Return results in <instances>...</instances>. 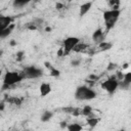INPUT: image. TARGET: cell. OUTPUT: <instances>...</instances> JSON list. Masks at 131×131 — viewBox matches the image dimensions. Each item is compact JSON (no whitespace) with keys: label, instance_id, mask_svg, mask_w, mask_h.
Returning <instances> with one entry per match:
<instances>
[{"label":"cell","instance_id":"6da1fadb","mask_svg":"<svg viewBox=\"0 0 131 131\" xmlns=\"http://www.w3.org/2000/svg\"><path fill=\"white\" fill-rule=\"evenodd\" d=\"M121 14V9L120 10H113V9H108L103 11L102 17H103V21H104V26H105V32L107 33L110 30H112L116 24L119 20Z\"/></svg>","mask_w":131,"mask_h":131},{"label":"cell","instance_id":"7a4b0ae2","mask_svg":"<svg viewBox=\"0 0 131 131\" xmlns=\"http://www.w3.org/2000/svg\"><path fill=\"white\" fill-rule=\"evenodd\" d=\"M96 97V92L88 86H79L75 91V98L77 100H92Z\"/></svg>","mask_w":131,"mask_h":131},{"label":"cell","instance_id":"3957f363","mask_svg":"<svg viewBox=\"0 0 131 131\" xmlns=\"http://www.w3.org/2000/svg\"><path fill=\"white\" fill-rule=\"evenodd\" d=\"M25 78L21 75V73H18V72H15V71H8L4 75L3 83L4 84H7L9 86H14L15 84L21 82Z\"/></svg>","mask_w":131,"mask_h":131},{"label":"cell","instance_id":"277c9868","mask_svg":"<svg viewBox=\"0 0 131 131\" xmlns=\"http://www.w3.org/2000/svg\"><path fill=\"white\" fill-rule=\"evenodd\" d=\"M120 86V82L116 79V76H115V74L113 75V76H111L108 79H106L105 81H103L101 84H100V87L103 89V90H105L108 94H114L116 91H117V89H118V87Z\"/></svg>","mask_w":131,"mask_h":131},{"label":"cell","instance_id":"5b68a950","mask_svg":"<svg viewBox=\"0 0 131 131\" xmlns=\"http://www.w3.org/2000/svg\"><path fill=\"white\" fill-rule=\"evenodd\" d=\"M21 75L25 79H37L43 75V71L36 66H28L24 68Z\"/></svg>","mask_w":131,"mask_h":131},{"label":"cell","instance_id":"8992f818","mask_svg":"<svg viewBox=\"0 0 131 131\" xmlns=\"http://www.w3.org/2000/svg\"><path fill=\"white\" fill-rule=\"evenodd\" d=\"M80 42L81 41L78 37H68V38H66L62 42V47H63V50H64V56L69 55L73 51L74 47Z\"/></svg>","mask_w":131,"mask_h":131},{"label":"cell","instance_id":"52a82bcc","mask_svg":"<svg viewBox=\"0 0 131 131\" xmlns=\"http://www.w3.org/2000/svg\"><path fill=\"white\" fill-rule=\"evenodd\" d=\"M105 34H106V32H103L100 28H99V29H96V30L93 32V34H92V40L98 45V44H100L101 42L104 41Z\"/></svg>","mask_w":131,"mask_h":131},{"label":"cell","instance_id":"ba28073f","mask_svg":"<svg viewBox=\"0 0 131 131\" xmlns=\"http://www.w3.org/2000/svg\"><path fill=\"white\" fill-rule=\"evenodd\" d=\"M12 20H13V18L11 16L0 15V31L7 29L12 24Z\"/></svg>","mask_w":131,"mask_h":131},{"label":"cell","instance_id":"9c48e42d","mask_svg":"<svg viewBox=\"0 0 131 131\" xmlns=\"http://www.w3.org/2000/svg\"><path fill=\"white\" fill-rule=\"evenodd\" d=\"M92 5H93V2H86V3H83V4L80 6V9H79V15H80V17H83L85 14H87V13L90 11Z\"/></svg>","mask_w":131,"mask_h":131},{"label":"cell","instance_id":"30bf717a","mask_svg":"<svg viewBox=\"0 0 131 131\" xmlns=\"http://www.w3.org/2000/svg\"><path fill=\"white\" fill-rule=\"evenodd\" d=\"M39 90H40V95L45 97L51 92L52 88H51V85L49 83H45L44 82V83H41V85L39 87Z\"/></svg>","mask_w":131,"mask_h":131},{"label":"cell","instance_id":"8fae6325","mask_svg":"<svg viewBox=\"0 0 131 131\" xmlns=\"http://www.w3.org/2000/svg\"><path fill=\"white\" fill-rule=\"evenodd\" d=\"M130 85H131V72H128L124 75L123 81L120 82V87H122L124 89H127Z\"/></svg>","mask_w":131,"mask_h":131},{"label":"cell","instance_id":"7c38bea8","mask_svg":"<svg viewBox=\"0 0 131 131\" xmlns=\"http://www.w3.org/2000/svg\"><path fill=\"white\" fill-rule=\"evenodd\" d=\"M14 27H15V25L12 23L7 29H5V30H2V31H0V38L1 39H5L6 37H8L10 34H11V32L13 31V29H14Z\"/></svg>","mask_w":131,"mask_h":131},{"label":"cell","instance_id":"4fadbf2b","mask_svg":"<svg viewBox=\"0 0 131 131\" xmlns=\"http://www.w3.org/2000/svg\"><path fill=\"white\" fill-rule=\"evenodd\" d=\"M4 101H7L10 104H14L16 106H19L23 103V98L21 97H14V96H10L6 99H4Z\"/></svg>","mask_w":131,"mask_h":131},{"label":"cell","instance_id":"5bb4252c","mask_svg":"<svg viewBox=\"0 0 131 131\" xmlns=\"http://www.w3.org/2000/svg\"><path fill=\"white\" fill-rule=\"evenodd\" d=\"M87 48H88V44L83 43V42H80V43H78V44L74 47L73 51L76 52V53H80V52H83V51L87 50Z\"/></svg>","mask_w":131,"mask_h":131},{"label":"cell","instance_id":"9a60e30c","mask_svg":"<svg viewBox=\"0 0 131 131\" xmlns=\"http://www.w3.org/2000/svg\"><path fill=\"white\" fill-rule=\"evenodd\" d=\"M67 130L68 131H82L83 130V127L79 123H71V124L68 125Z\"/></svg>","mask_w":131,"mask_h":131},{"label":"cell","instance_id":"2e32d148","mask_svg":"<svg viewBox=\"0 0 131 131\" xmlns=\"http://www.w3.org/2000/svg\"><path fill=\"white\" fill-rule=\"evenodd\" d=\"M93 108L91 105H84L83 108L81 110V116H85V117H89L90 115H92L93 113Z\"/></svg>","mask_w":131,"mask_h":131},{"label":"cell","instance_id":"e0dca14e","mask_svg":"<svg viewBox=\"0 0 131 131\" xmlns=\"http://www.w3.org/2000/svg\"><path fill=\"white\" fill-rule=\"evenodd\" d=\"M52 117H53V113L51 112V111H45L42 115H41V121L42 122H48V121H50L51 119H52Z\"/></svg>","mask_w":131,"mask_h":131},{"label":"cell","instance_id":"ac0fdd59","mask_svg":"<svg viewBox=\"0 0 131 131\" xmlns=\"http://www.w3.org/2000/svg\"><path fill=\"white\" fill-rule=\"evenodd\" d=\"M86 122H87V125L90 128H94L99 123V118H97V117H90V118H87Z\"/></svg>","mask_w":131,"mask_h":131},{"label":"cell","instance_id":"d6986e66","mask_svg":"<svg viewBox=\"0 0 131 131\" xmlns=\"http://www.w3.org/2000/svg\"><path fill=\"white\" fill-rule=\"evenodd\" d=\"M112 47H113V44L111 42H107V41H103L100 44H98V48L101 51H107V50L112 49Z\"/></svg>","mask_w":131,"mask_h":131},{"label":"cell","instance_id":"ffe728a7","mask_svg":"<svg viewBox=\"0 0 131 131\" xmlns=\"http://www.w3.org/2000/svg\"><path fill=\"white\" fill-rule=\"evenodd\" d=\"M120 4H121V2L119 0H111V1H108V5H110L111 9H113V10H120Z\"/></svg>","mask_w":131,"mask_h":131},{"label":"cell","instance_id":"44dd1931","mask_svg":"<svg viewBox=\"0 0 131 131\" xmlns=\"http://www.w3.org/2000/svg\"><path fill=\"white\" fill-rule=\"evenodd\" d=\"M28 3H29V1H25V0H14L12 2V5L15 8H21V7L26 6Z\"/></svg>","mask_w":131,"mask_h":131},{"label":"cell","instance_id":"7402d4cb","mask_svg":"<svg viewBox=\"0 0 131 131\" xmlns=\"http://www.w3.org/2000/svg\"><path fill=\"white\" fill-rule=\"evenodd\" d=\"M49 75H50L51 77L58 78V77L60 76V71H59V70H57L56 68H53V69H51V70L49 71Z\"/></svg>","mask_w":131,"mask_h":131},{"label":"cell","instance_id":"603a6c76","mask_svg":"<svg viewBox=\"0 0 131 131\" xmlns=\"http://www.w3.org/2000/svg\"><path fill=\"white\" fill-rule=\"evenodd\" d=\"M74 110H75V107L74 106H71V105H69V106H62L61 107V111L63 113H66V114H69V115H72L73 112H74Z\"/></svg>","mask_w":131,"mask_h":131},{"label":"cell","instance_id":"cb8c5ba5","mask_svg":"<svg viewBox=\"0 0 131 131\" xmlns=\"http://www.w3.org/2000/svg\"><path fill=\"white\" fill-rule=\"evenodd\" d=\"M15 56H16V57H15V58H16V61H21V60L24 59V57H25V51H23V50L17 51Z\"/></svg>","mask_w":131,"mask_h":131},{"label":"cell","instance_id":"d4e9b609","mask_svg":"<svg viewBox=\"0 0 131 131\" xmlns=\"http://www.w3.org/2000/svg\"><path fill=\"white\" fill-rule=\"evenodd\" d=\"M117 67H118V64H117L116 62H108L107 67H106V71L113 72V71H115V70L117 69Z\"/></svg>","mask_w":131,"mask_h":131},{"label":"cell","instance_id":"484cf974","mask_svg":"<svg viewBox=\"0 0 131 131\" xmlns=\"http://www.w3.org/2000/svg\"><path fill=\"white\" fill-rule=\"evenodd\" d=\"M124 75H125V74H123V72H122V71H117V72L115 73L116 79H117L119 82L123 81V79H124Z\"/></svg>","mask_w":131,"mask_h":131},{"label":"cell","instance_id":"4316f807","mask_svg":"<svg viewBox=\"0 0 131 131\" xmlns=\"http://www.w3.org/2000/svg\"><path fill=\"white\" fill-rule=\"evenodd\" d=\"M27 29L30 31H36L38 28L34 23H31V24H27Z\"/></svg>","mask_w":131,"mask_h":131},{"label":"cell","instance_id":"83f0119b","mask_svg":"<svg viewBox=\"0 0 131 131\" xmlns=\"http://www.w3.org/2000/svg\"><path fill=\"white\" fill-rule=\"evenodd\" d=\"M80 63H81V59H73V60L71 61V66H72V67H74V68L79 67V66H80Z\"/></svg>","mask_w":131,"mask_h":131},{"label":"cell","instance_id":"f1b7e54d","mask_svg":"<svg viewBox=\"0 0 131 131\" xmlns=\"http://www.w3.org/2000/svg\"><path fill=\"white\" fill-rule=\"evenodd\" d=\"M80 115H81V108H79V107H75V110H74L72 116H74V117H79Z\"/></svg>","mask_w":131,"mask_h":131},{"label":"cell","instance_id":"f546056e","mask_svg":"<svg viewBox=\"0 0 131 131\" xmlns=\"http://www.w3.org/2000/svg\"><path fill=\"white\" fill-rule=\"evenodd\" d=\"M88 80L93 81V82H96V81L98 80V76H96V75H94V74H90V75L88 76Z\"/></svg>","mask_w":131,"mask_h":131},{"label":"cell","instance_id":"4dcf8cb0","mask_svg":"<svg viewBox=\"0 0 131 131\" xmlns=\"http://www.w3.org/2000/svg\"><path fill=\"white\" fill-rule=\"evenodd\" d=\"M57 56H58V57L64 56V50H63V47H60V48L57 50Z\"/></svg>","mask_w":131,"mask_h":131},{"label":"cell","instance_id":"1f68e13d","mask_svg":"<svg viewBox=\"0 0 131 131\" xmlns=\"http://www.w3.org/2000/svg\"><path fill=\"white\" fill-rule=\"evenodd\" d=\"M68 123H67V121H61L60 123H59V127H60V129H66V128H68Z\"/></svg>","mask_w":131,"mask_h":131},{"label":"cell","instance_id":"d6a6232c","mask_svg":"<svg viewBox=\"0 0 131 131\" xmlns=\"http://www.w3.org/2000/svg\"><path fill=\"white\" fill-rule=\"evenodd\" d=\"M55 8H56L57 10H61L62 8H64V5H63V3H60V2H57V3L55 4Z\"/></svg>","mask_w":131,"mask_h":131},{"label":"cell","instance_id":"836d02e7","mask_svg":"<svg viewBox=\"0 0 131 131\" xmlns=\"http://www.w3.org/2000/svg\"><path fill=\"white\" fill-rule=\"evenodd\" d=\"M13 86H9V85H7V84H2V87H1V90L2 91H5V90H8V89H10V88H12Z\"/></svg>","mask_w":131,"mask_h":131},{"label":"cell","instance_id":"e575fe53","mask_svg":"<svg viewBox=\"0 0 131 131\" xmlns=\"http://www.w3.org/2000/svg\"><path fill=\"white\" fill-rule=\"evenodd\" d=\"M44 66H45V67H46V68H47L49 71H50L51 69H53V68H54V67H53V66H52L50 62H48V61H45V62H44Z\"/></svg>","mask_w":131,"mask_h":131},{"label":"cell","instance_id":"d590c367","mask_svg":"<svg viewBox=\"0 0 131 131\" xmlns=\"http://www.w3.org/2000/svg\"><path fill=\"white\" fill-rule=\"evenodd\" d=\"M9 45H10L11 47H14V46H16V41H15L14 39H11V40L9 41Z\"/></svg>","mask_w":131,"mask_h":131},{"label":"cell","instance_id":"8d00e7d4","mask_svg":"<svg viewBox=\"0 0 131 131\" xmlns=\"http://www.w3.org/2000/svg\"><path fill=\"white\" fill-rule=\"evenodd\" d=\"M4 107H5V101L2 100V101L0 102V111H1V112L4 111Z\"/></svg>","mask_w":131,"mask_h":131},{"label":"cell","instance_id":"74e56055","mask_svg":"<svg viewBox=\"0 0 131 131\" xmlns=\"http://www.w3.org/2000/svg\"><path fill=\"white\" fill-rule=\"evenodd\" d=\"M128 67H129V63H127V62H125L124 64H123V70H126V69H128Z\"/></svg>","mask_w":131,"mask_h":131},{"label":"cell","instance_id":"f35d334b","mask_svg":"<svg viewBox=\"0 0 131 131\" xmlns=\"http://www.w3.org/2000/svg\"><path fill=\"white\" fill-rule=\"evenodd\" d=\"M51 30H52V29H51L50 27H46V28H45V32H47V33H48V32H51Z\"/></svg>","mask_w":131,"mask_h":131},{"label":"cell","instance_id":"ab89813d","mask_svg":"<svg viewBox=\"0 0 131 131\" xmlns=\"http://www.w3.org/2000/svg\"><path fill=\"white\" fill-rule=\"evenodd\" d=\"M119 131H126V130H125V129H120Z\"/></svg>","mask_w":131,"mask_h":131},{"label":"cell","instance_id":"60d3db41","mask_svg":"<svg viewBox=\"0 0 131 131\" xmlns=\"http://www.w3.org/2000/svg\"><path fill=\"white\" fill-rule=\"evenodd\" d=\"M25 131H31V130H29V129H27V130H25Z\"/></svg>","mask_w":131,"mask_h":131}]
</instances>
